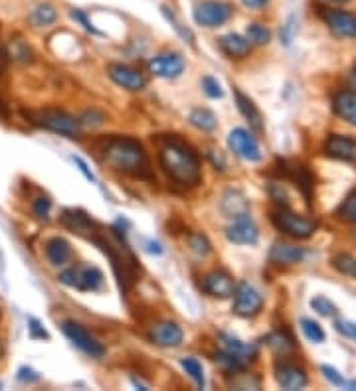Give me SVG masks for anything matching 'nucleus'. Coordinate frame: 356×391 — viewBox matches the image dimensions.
I'll use <instances>...</instances> for the list:
<instances>
[{
	"label": "nucleus",
	"mask_w": 356,
	"mask_h": 391,
	"mask_svg": "<svg viewBox=\"0 0 356 391\" xmlns=\"http://www.w3.org/2000/svg\"><path fill=\"white\" fill-rule=\"evenodd\" d=\"M32 123H36L42 129L56 132L60 137H66V139H79L81 137V125H79V119L71 117L66 111H60V109H42L30 115Z\"/></svg>",
	"instance_id": "3"
},
{
	"label": "nucleus",
	"mask_w": 356,
	"mask_h": 391,
	"mask_svg": "<svg viewBox=\"0 0 356 391\" xmlns=\"http://www.w3.org/2000/svg\"><path fill=\"white\" fill-rule=\"evenodd\" d=\"M301 330H303L305 338L311 344H323L325 342V330L321 328L319 322L311 320V318H301Z\"/></svg>",
	"instance_id": "35"
},
{
	"label": "nucleus",
	"mask_w": 356,
	"mask_h": 391,
	"mask_svg": "<svg viewBox=\"0 0 356 391\" xmlns=\"http://www.w3.org/2000/svg\"><path fill=\"white\" fill-rule=\"evenodd\" d=\"M2 64H4V55H2V50H0V67H2Z\"/></svg>",
	"instance_id": "53"
},
{
	"label": "nucleus",
	"mask_w": 356,
	"mask_h": 391,
	"mask_svg": "<svg viewBox=\"0 0 356 391\" xmlns=\"http://www.w3.org/2000/svg\"><path fill=\"white\" fill-rule=\"evenodd\" d=\"M218 48L230 60H244V58H248L251 53V44L248 42V38L239 36L236 32L224 34L222 38L218 40Z\"/></svg>",
	"instance_id": "20"
},
{
	"label": "nucleus",
	"mask_w": 356,
	"mask_h": 391,
	"mask_svg": "<svg viewBox=\"0 0 356 391\" xmlns=\"http://www.w3.org/2000/svg\"><path fill=\"white\" fill-rule=\"evenodd\" d=\"M226 237L236 245H255L260 239V229L250 216H239L232 225H228Z\"/></svg>",
	"instance_id": "15"
},
{
	"label": "nucleus",
	"mask_w": 356,
	"mask_h": 391,
	"mask_svg": "<svg viewBox=\"0 0 356 391\" xmlns=\"http://www.w3.org/2000/svg\"><path fill=\"white\" fill-rule=\"evenodd\" d=\"M50 209H52V200L46 198V196H38L34 202H32V211L38 220H48L50 216Z\"/></svg>",
	"instance_id": "41"
},
{
	"label": "nucleus",
	"mask_w": 356,
	"mask_h": 391,
	"mask_svg": "<svg viewBox=\"0 0 356 391\" xmlns=\"http://www.w3.org/2000/svg\"><path fill=\"white\" fill-rule=\"evenodd\" d=\"M160 12H162V16L167 18V22H169V24L174 28V32H176V34H178L180 38L185 40V42H188V44H190L192 48H194V34H192V32H190L188 28L180 24V20L176 18V14L172 12V8H169V6H164V4H162V6H160Z\"/></svg>",
	"instance_id": "31"
},
{
	"label": "nucleus",
	"mask_w": 356,
	"mask_h": 391,
	"mask_svg": "<svg viewBox=\"0 0 356 391\" xmlns=\"http://www.w3.org/2000/svg\"><path fill=\"white\" fill-rule=\"evenodd\" d=\"M305 249L295 247L289 243H281L277 241L273 243V247L269 249V261L276 263V265H283V267H289V265H297L305 259Z\"/></svg>",
	"instance_id": "21"
},
{
	"label": "nucleus",
	"mask_w": 356,
	"mask_h": 391,
	"mask_svg": "<svg viewBox=\"0 0 356 391\" xmlns=\"http://www.w3.org/2000/svg\"><path fill=\"white\" fill-rule=\"evenodd\" d=\"M58 20V12L52 4H38L32 12L28 14V22L34 28H48Z\"/></svg>",
	"instance_id": "27"
},
{
	"label": "nucleus",
	"mask_w": 356,
	"mask_h": 391,
	"mask_svg": "<svg viewBox=\"0 0 356 391\" xmlns=\"http://www.w3.org/2000/svg\"><path fill=\"white\" fill-rule=\"evenodd\" d=\"M58 281L62 285L69 288H76L81 293H93L103 287V273L101 269L93 267V265H79V267H71L58 275Z\"/></svg>",
	"instance_id": "4"
},
{
	"label": "nucleus",
	"mask_w": 356,
	"mask_h": 391,
	"mask_svg": "<svg viewBox=\"0 0 356 391\" xmlns=\"http://www.w3.org/2000/svg\"><path fill=\"white\" fill-rule=\"evenodd\" d=\"M321 372H323V376L325 379L329 381L330 385H334V388H341V390H356V379H346L337 370V367H332V365H321Z\"/></svg>",
	"instance_id": "30"
},
{
	"label": "nucleus",
	"mask_w": 356,
	"mask_h": 391,
	"mask_svg": "<svg viewBox=\"0 0 356 391\" xmlns=\"http://www.w3.org/2000/svg\"><path fill=\"white\" fill-rule=\"evenodd\" d=\"M103 160L107 166L117 170L121 174H127L133 178H141V180H151L153 172H151V162L146 157L143 144L129 137H111L103 144Z\"/></svg>",
	"instance_id": "2"
},
{
	"label": "nucleus",
	"mask_w": 356,
	"mask_h": 391,
	"mask_svg": "<svg viewBox=\"0 0 356 391\" xmlns=\"http://www.w3.org/2000/svg\"><path fill=\"white\" fill-rule=\"evenodd\" d=\"M228 146L230 150L236 155V157L244 158L248 162H260L262 160V148L257 139L253 137V132H250L248 129H237L230 130L228 134Z\"/></svg>",
	"instance_id": "9"
},
{
	"label": "nucleus",
	"mask_w": 356,
	"mask_h": 391,
	"mask_svg": "<svg viewBox=\"0 0 356 391\" xmlns=\"http://www.w3.org/2000/svg\"><path fill=\"white\" fill-rule=\"evenodd\" d=\"M291 178L295 186L303 192V196L307 198V202H311V190H313V178L309 174V170L305 166H297V168L291 170Z\"/></svg>",
	"instance_id": "32"
},
{
	"label": "nucleus",
	"mask_w": 356,
	"mask_h": 391,
	"mask_svg": "<svg viewBox=\"0 0 356 391\" xmlns=\"http://www.w3.org/2000/svg\"><path fill=\"white\" fill-rule=\"evenodd\" d=\"M71 257V245L67 243L64 237H52L46 243V259L50 261L53 267H62L66 265Z\"/></svg>",
	"instance_id": "23"
},
{
	"label": "nucleus",
	"mask_w": 356,
	"mask_h": 391,
	"mask_svg": "<svg viewBox=\"0 0 356 391\" xmlns=\"http://www.w3.org/2000/svg\"><path fill=\"white\" fill-rule=\"evenodd\" d=\"M276 381L281 390H303L307 385V374L301 365L293 364V362H279L276 365Z\"/></svg>",
	"instance_id": "16"
},
{
	"label": "nucleus",
	"mask_w": 356,
	"mask_h": 391,
	"mask_svg": "<svg viewBox=\"0 0 356 391\" xmlns=\"http://www.w3.org/2000/svg\"><path fill=\"white\" fill-rule=\"evenodd\" d=\"M271 222L281 234L289 235L293 239H309L316 232V222L293 214L289 209H277L271 216Z\"/></svg>",
	"instance_id": "6"
},
{
	"label": "nucleus",
	"mask_w": 356,
	"mask_h": 391,
	"mask_svg": "<svg viewBox=\"0 0 356 391\" xmlns=\"http://www.w3.org/2000/svg\"><path fill=\"white\" fill-rule=\"evenodd\" d=\"M325 155L344 162H355L356 160V141L344 134H329L323 144Z\"/></svg>",
	"instance_id": "17"
},
{
	"label": "nucleus",
	"mask_w": 356,
	"mask_h": 391,
	"mask_svg": "<svg viewBox=\"0 0 356 391\" xmlns=\"http://www.w3.org/2000/svg\"><path fill=\"white\" fill-rule=\"evenodd\" d=\"M234 304H232V311L241 318H253L262 313L264 309V299L262 295L251 287L250 283H239L234 288Z\"/></svg>",
	"instance_id": "8"
},
{
	"label": "nucleus",
	"mask_w": 356,
	"mask_h": 391,
	"mask_svg": "<svg viewBox=\"0 0 356 391\" xmlns=\"http://www.w3.org/2000/svg\"><path fill=\"white\" fill-rule=\"evenodd\" d=\"M222 211L228 218H239V216H248L250 211V204L246 200V196L237 190H228L222 198Z\"/></svg>",
	"instance_id": "24"
},
{
	"label": "nucleus",
	"mask_w": 356,
	"mask_h": 391,
	"mask_svg": "<svg viewBox=\"0 0 356 391\" xmlns=\"http://www.w3.org/2000/svg\"><path fill=\"white\" fill-rule=\"evenodd\" d=\"M105 123V113L99 109H87L81 117H79V125L81 127H90V129H97Z\"/></svg>",
	"instance_id": "38"
},
{
	"label": "nucleus",
	"mask_w": 356,
	"mask_h": 391,
	"mask_svg": "<svg viewBox=\"0 0 356 391\" xmlns=\"http://www.w3.org/2000/svg\"><path fill=\"white\" fill-rule=\"evenodd\" d=\"M28 334L32 340H48L50 334L46 332V328L40 324V320L36 318H28Z\"/></svg>",
	"instance_id": "45"
},
{
	"label": "nucleus",
	"mask_w": 356,
	"mask_h": 391,
	"mask_svg": "<svg viewBox=\"0 0 356 391\" xmlns=\"http://www.w3.org/2000/svg\"><path fill=\"white\" fill-rule=\"evenodd\" d=\"M12 55L14 58H18V60H24L28 62L30 58V50H28L26 44H22V42H12Z\"/></svg>",
	"instance_id": "47"
},
{
	"label": "nucleus",
	"mask_w": 356,
	"mask_h": 391,
	"mask_svg": "<svg viewBox=\"0 0 356 391\" xmlns=\"http://www.w3.org/2000/svg\"><path fill=\"white\" fill-rule=\"evenodd\" d=\"M246 38L250 42L251 46H257V48H264L271 42V32L265 24H260V22H253V24H248L246 28Z\"/></svg>",
	"instance_id": "29"
},
{
	"label": "nucleus",
	"mask_w": 356,
	"mask_h": 391,
	"mask_svg": "<svg viewBox=\"0 0 356 391\" xmlns=\"http://www.w3.org/2000/svg\"><path fill=\"white\" fill-rule=\"evenodd\" d=\"M329 2H334V4H346V2H350V0H329Z\"/></svg>",
	"instance_id": "51"
},
{
	"label": "nucleus",
	"mask_w": 356,
	"mask_h": 391,
	"mask_svg": "<svg viewBox=\"0 0 356 391\" xmlns=\"http://www.w3.org/2000/svg\"><path fill=\"white\" fill-rule=\"evenodd\" d=\"M62 223L66 225L69 232L79 235H85L87 232H93V227H95L92 218H90L87 214H83L81 209H66L64 216H62Z\"/></svg>",
	"instance_id": "25"
},
{
	"label": "nucleus",
	"mask_w": 356,
	"mask_h": 391,
	"mask_svg": "<svg viewBox=\"0 0 356 391\" xmlns=\"http://www.w3.org/2000/svg\"><path fill=\"white\" fill-rule=\"evenodd\" d=\"M337 214H339V218H343L344 222L356 223V190L344 198L343 204L337 209Z\"/></svg>",
	"instance_id": "37"
},
{
	"label": "nucleus",
	"mask_w": 356,
	"mask_h": 391,
	"mask_svg": "<svg viewBox=\"0 0 356 391\" xmlns=\"http://www.w3.org/2000/svg\"><path fill=\"white\" fill-rule=\"evenodd\" d=\"M180 365L185 367V372L192 378V381L196 383V388H204L206 385V379H204V367L202 364L198 362L196 358H192V356H188V358H183L180 360Z\"/></svg>",
	"instance_id": "33"
},
{
	"label": "nucleus",
	"mask_w": 356,
	"mask_h": 391,
	"mask_svg": "<svg viewBox=\"0 0 356 391\" xmlns=\"http://www.w3.org/2000/svg\"><path fill=\"white\" fill-rule=\"evenodd\" d=\"M330 263H332V267L341 275L356 279V257L348 255V253H337Z\"/></svg>",
	"instance_id": "34"
},
{
	"label": "nucleus",
	"mask_w": 356,
	"mask_h": 391,
	"mask_svg": "<svg viewBox=\"0 0 356 391\" xmlns=\"http://www.w3.org/2000/svg\"><path fill=\"white\" fill-rule=\"evenodd\" d=\"M188 245H190V249H192L196 255H200V257H206V255L212 251L210 241L206 239V235L202 234L190 235V237H188Z\"/></svg>",
	"instance_id": "39"
},
{
	"label": "nucleus",
	"mask_w": 356,
	"mask_h": 391,
	"mask_svg": "<svg viewBox=\"0 0 356 391\" xmlns=\"http://www.w3.org/2000/svg\"><path fill=\"white\" fill-rule=\"evenodd\" d=\"M353 83L356 85V65H355V69H353Z\"/></svg>",
	"instance_id": "52"
},
{
	"label": "nucleus",
	"mask_w": 356,
	"mask_h": 391,
	"mask_svg": "<svg viewBox=\"0 0 356 391\" xmlns=\"http://www.w3.org/2000/svg\"><path fill=\"white\" fill-rule=\"evenodd\" d=\"M332 111L344 123L356 127V92L355 89H339L332 95Z\"/></svg>",
	"instance_id": "19"
},
{
	"label": "nucleus",
	"mask_w": 356,
	"mask_h": 391,
	"mask_svg": "<svg viewBox=\"0 0 356 391\" xmlns=\"http://www.w3.org/2000/svg\"><path fill=\"white\" fill-rule=\"evenodd\" d=\"M321 18L337 38L356 40V14L339 8H321Z\"/></svg>",
	"instance_id": "10"
},
{
	"label": "nucleus",
	"mask_w": 356,
	"mask_h": 391,
	"mask_svg": "<svg viewBox=\"0 0 356 391\" xmlns=\"http://www.w3.org/2000/svg\"><path fill=\"white\" fill-rule=\"evenodd\" d=\"M0 388H2V383H0Z\"/></svg>",
	"instance_id": "54"
},
{
	"label": "nucleus",
	"mask_w": 356,
	"mask_h": 391,
	"mask_svg": "<svg viewBox=\"0 0 356 391\" xmlns=\"http://www.w3.org/2000/svg\"><path fill=\"white\" fill-rule=\"evenodd\" d=\"M234 277L224 269H214L202 279V290L214 299H230L234 295Z\"/></svg>",
	"instance_id": "14"
},
{
	"label": "nucleus",
	"mask_w": 356,
	"mask_h": 391,
	"mask_svg": "<svg viewBox=\"0 0 356 391\" xmlns=\"http://www.w3.org/2000/svg\"><path fill=\"white\" fill-rule=\"evenodd\" d=\"M218 342H220V348H222L224 352L236 356L237 360L244 362L246 365L257 358V346H255V344L241 342V340L236 338V336H232V334H228V332H220Z\"/></svg>",
	"instance_id": "18"
},
{
	"label": "nucleus",
	"mask_w": 356,
	"mask_h": 391,
	"mask_svg": "<svg viewBox=\"0 0 356 391\" xmlns=\"http://www.w3.org/2000/svg\"><path fill=\"white\" fill-rule=\"evenodd\" d=\"M269 2H271V0H241V4H244L248 10H262Z\"/></svg>",
	"instance_id": "49"
},
{
	"label": "nucleus",
	"mask_w": 356,
	"mask_h": 391,
	"mask_svg": "<svg viewBox=\"0 0 356 391\" xmlns=\"http://www.w3.org/2000/svg\"><path fill=\"white\" fill-rule=\"evenodd\" d=\"M107 76L111 78V81L127 89V92H141L146 87V78L143 71L135 69L131 65L123 64H111L107 65Z\"/></svg>",
	"instance_id": "12"
},
{
	"label": "nucleus",
	"mask_w": 356,
	"mask_h": 391,
	"mask_svg": "<svg viewBox=\"0 0 356 391\" xmlns=\"http://www.w3.org/2000/svg\"><path fill=\"white\" fill-rule=\"evenodd\" d=\"M185 67V58L176 52H162L149 60V71L160 79L180 78Z\"/></svg>",
	"instance_id": "11"
},
{
	"label": "nucleus",
	"mask_w": 356,
	"mask_h": 391,
	"mask_svg": "<svg viewBox=\"0 0 356 391\" xmlns=\"http://www.w3.org/2000/svg\"><path fill=\"white\" fill-rule=\"evenodd\" d=\"M69 16L78 22V24H81L83 26V30L85 32H90V34H93V36H101V32L97 30V28L93 26L92 22H90V18H87V14L83 12V10H79V8H74L71 12H69Z\"/></svg>",
	"instance_id": "43"
},
{
	"label": "nucleus",
	"mask_w": 356,
	"mask_h": 391,
	"mask_svg": "<svg viewBox=\"0 0 356 391\" xmlns=\"http://www.w3.org/2000/svg\"><path fill=\"white\" fill-rule=\"evenodd\" d=\"M149 340L158 348H178L185 340V332L172 320H160L157 324L151 326Z\"/></svg>",
	"instance_id": "13"
},
{
	"label": "nucleus",
	"mask_w": 356,
	"mask_h": 391,
	"mask_svg": "<svg viewBox=\"0 0 356 391\" xmlns=\"http://www.w3.org/2000/svg\"><path fill=\"white\" fill-rule=\"evenodd\" d=\"M194 22L202 28H220L234 16V6L224 0H202L194 6Z\"/></svg>",
	"instance_id": "5"
},
{
	"label": "nucleus",
	"mask_w": 356,
	"mask_h": 391,
	"mask_svg": "<svg viewBox=\"0 0 356 391\" xmlns=\"http://www.w3.org/2000/svg\"><path fill=\"white\" fill-rule=\"evenodd\" d=\"M311 309L315 311L316 314H321V316H325V318H332V316H337V306H334V302H330L327 297H323V295H319L315 299H311Z\"/></svg>",
	"instance_id": "36"
},
{
	"label": "nucleus",
	"mask_w": 356,
	"mask_h": 391,
	"mask_svg": "<svg viewBox=\"0 0 356 391\" xmlns=\"http://www.w3.org/2000/svg\"><path fill=\"white\" fill-rule=\"evenodd\" d=\"M265 340H267V346L276 354H281V356H285V354L295 350V340H293V336H291L287 330H276Z\"/></svg>",
	"instance_id": "28"
},
{
	"label": "nucleus",
	"mask_w": 356,
	"mask_h": 391,
	"mask_svg": "<svg viewBox=\"0 0 356 391\" xmlns=\"http://www.w3.org/2000/svg\"><path fill=\"white\" fill-rule=\"evenodd\" d=\"M74 162H76V166H78V168H79V172H81V174H83V176H85V178L90 180V182H97L95 174H93L92 170H90V166H87V164H85V162H83L81 158L74 157Z\"/></svg>",
	"instance_id": "48"
},
{
	"label": "nucleus",
	"mask_w": 356,
	"mask_h": 391,
	"mask_svg": "<svg viewBox=\"0 0 356 391\" xmlns=\"http://www.w3.org/2000/svg\"><path fill=\"white\" fill-rule=\"evenodd\" d=\"M188 121H190L192 127H196L202 132H212V130H216V127H218V117L212 113L210 109H206V107L192 109L190 115H188Z\"/></svg>",
	"instance_id": "26"
},
{
	"label": "nucleus",
	"mask_w": 356,
	"mask_h": 391,
	"mask_svg": "<svg viewBox=\"0 0 356 391\" xmlns=\"http://www.w3.org/2000/svg\"><path fill=\"white\" fill-rule=\"evenodd\" d=\"M295 32H297V18L289 16L287 22L281 28V32H279V38L283 42V46H291V42L295 38Z\"/></svg>",
	"instance_id": "42"
},
{
	"label": "nucleus",
	"mask_w": 356,
	"mask_h": 391,
	"mask_svg": "<svg viewBox=\"0 0 356 391\" xmlns=\"http://www.w3.org/2000/svg\"><path fill=\"white\" fill-rule=\"evenodd\" d=\"M18 379H20L22 383H34V381H38L40 379V374H36L32 367H20V370H18Z\"/></svg>",
	"instance_id": "46"
},
{
	"label": "nucleus",
	"mask_w": 356,
	"mask_h": 391,
	"mask_svg": "<svg viewBox=\"0 0 356 391\" xmlns=\"http://www.w3.org/2000/svg\"><path fill=\"white\" fill-rule=\"evenodd\" d=\"M158 162L172 182L185 188L198 186L202 180L200 158L192 146H188L180 139H169L158 148Z\"/></svg>",
	"instance_id": "1"
},
{
	"label": "nucleus",
	"mask_w": 356,
	"mask_h": 391,
	"mask_svg": "<svg viewBox=\"0 0 356 391\" xmlns=\"http://www.w3.org/2000/svg\"><path fill=\"white\" fill-rule=\"evenodd\" d=\"M146 251H149V253H155V255H160V253H162V247H160V243H157V241H146Z\"/></svg>",
	"instance_id": "50"
},
{
	"label": "nucleus",
	"mask_w": 356,
	"mask_h": 391,
	"mask_svg": "<svg viewBox=\"0 0 356 391\" xmlns=\"http://www.w3.org/2000/svg\"><path fill=\"white\" fill-rule=\"evenodd\" d=\"M202 89H204V93L210 99H222L224 97V89H222L220 81L216 78H212V76H206V78L202 79Z\"/></svg>",
	"instance_id": "40"
},
{
	"label": "nucleus",
	"mask_w": 356,
	"mask_h": 391,
	"mask_svg": "<svg viewBox=\"0 0 356 391\" xmlns=\"http://www.w3.org/2000/svg\"><path fill=\"white\" fill-rule=\"evenodd\" d=\"M234 97H236V105L237 109H239V113L250 123L251 129L255 130V132H264V117H262L257 105L253 103L248 95H244L239 89H236V87H234Z\"/></svg>",
	"instance_id": "22"
},
{
	"label": "nucleus",
	"mask_w": 356,
	"mask_h": 391,
	"mask_svg": "<svg viewBox=\"0 0 356 391\" xmlns=\"http://www.w3.org/2000/svg\"><path fill=\"white\" fill-rule=\"evenodd\" d=\"M62 332L66 334V338L78 348L79 352H83L90 358L101 360L105 356V346L99 340L92 336L85 328L74 320H64L62 322Z\"/></svg>",
	"instance_id": "7"
},
{
	"label": "nucleus",
	"mask_w": 356,
	"mask_h": 391,
	"mask_svg": "<svg viewBox=\"0 0 356 391\" xmlns=\"http://www.w3.org/2000/svg\"><path fill=\"white\" fill-rule=\"evenodd\" d=\"M334 328H337V332H339L341 336L356 342V322H353V320H337V322H334Z\"/></svg>",
	"instance_id": "44"
}]
</instances>
